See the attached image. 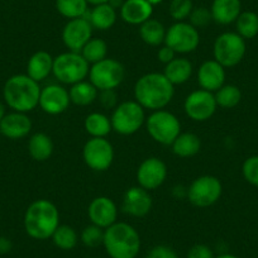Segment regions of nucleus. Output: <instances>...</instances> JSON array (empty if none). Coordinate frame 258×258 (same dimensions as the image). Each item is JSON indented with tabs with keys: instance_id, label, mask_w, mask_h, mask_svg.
Listing matches in <instances>:
<instances>
[{
	"instance_id": "nucleus-18",
	"label": "nucleus",
	"mask_w": 258,
	"mask_h": 258,
	"mask_svg": "<svg viewBox=\"0 0 258 258\" xmlns=\"http://www.w3.org/2000/svg\"><path fill=\"white\" fill-rule=\"evenodd\" d=\"M123 212L132 217H145L152 209V198L143 187H131L124 195Z\"/></svg>"
},
{
	"instance_id": "nucleus-19",
	"label": "nucleus",
	"mask_w": 258,
	"mask_h": 258,
	"mask_svg": "<svg viewBox=\"0 0 258 258\" xmlns=\"http://www.w3.org/2000/svg\"><path fill=\"white\" fill-rule=\"evenodd\" d=\"M32 129V121L26 113H13L6 114L3 120L0 121V135L9 140H21L28 136Z\"/></svg>"
},
{
	"instance_id": "nucleus-20",
	"label": "nucleus",
	"mask_w": 258,
	"mask_h": 258,
	"mask_svg": "<svg viewBox=\"0 0 258 258\" xmlns=\"http://www.w3.org/2000/svg\"><path fill=\"white\" fill-rule=\"evenodd\" d=\"M198 81H199V85L202 86L203 90L210 91V93L218 91L223 85H224V68H223L219 62L215 61V59L205 61L199 69V73H198Z\"/></svg>"
},
{
	"instance_id": "nucleus-32",
	"label": "nucleus",
	"mask_w": 258,
	"mask_h": 258,
	"mask_svg": "<svg viewBox=\"0 0 258 258\" xmlns=\"http://www.w3.org/2000/svg\"><path fill=\"white\" fill-rule=\"evenodd\" d=\"M235 26L242 38H253L258 34V16L253 12H243L235 21Z\"/></svg>"
},
{
	"instance_id": "nucleus-6",
	"label": "nucleus",
	"mask_w": 258,
	"mask_h": 258,
	"mask_svg": "<svg viewBox=\"0 0 258 258\" xmlns=\"http://www.w3.org/2000/svg\"><path fill=\"white\" fill-rule=\"evenodd\" d=\"M146 120L145 109L137 101H124L111 114V128L116 133L131 136L136 133Z\"/></svg>"
},
{
	"instance_id": "nucleus-38",
	"label": "nucleus",
	"mask_w": 258,
	"mask_h": 258,
	"mask_svg": "<svg viewBox=\"0 0 258 258\" xmlns=\"http://www.w3.org/2000/svg\"><path fill=\"white\" fill-rule=\"evenodd\" d=\"M188 19H190V24L192 27H195L197 29L203 28V27H207L210 23V21H213L212 12L204 7L195 8L188 16Z\"/></svg>"
},
{
	"instance_id": "nucleus-2",
	"label": "nucleus",
	"mask_w": 258,
	"mask_h": 258,
	"mask_svg": "<svg viewBox=\"0 0 258 258\" xmlns=\"http://www.w3.org/2000/svg\"><path fill=\"white\" fill-rule=\"evenodd\" d=\"M59 225V214L56 205L41 199L32 203L24 214V229L33 239L44 240L52 237Z\"/></svg>"
},
{
	"instance_id": "nucleus-48",
	"label": "nucleus",
	"mask_w": 258,
	"mask_h": 258,
	"mask_svg": "<svg viewBox=\"0 0 258 258\" xmlns=\"http://www.w3.org/2000/svg\"><path fill=\"white\" fill-rule=\"evenodd\" d=\"M147 2L153 7V6H157V4H161L163 0H147Z\"/></svg>"
},
{
	"instance_id": "nucleus-35",
	"label": "nucleus",
	"mask_w": 258,
	"mask_h": 258,
	"mask_svg": "<svg viewBox=\"0 0 258 258\" xmlns=\"http://www.w3.org/2000/svg\"><path fill=\"white\" fill-rule=\"evenodd\" d=\"M214 96L217 105L230 109L239 104L240 99H242V93L235 85H223Z\"/></svg>"
},
{
	"instance_id": "nucleus-8",
	"label": "nucleus",
	"mask_w": 258,
	"mask_h": 258,
	"mask_svg": "<svg viewBox=\"0 0 258 258\" xmlns=\"http://www.w3.org/2000/svg\"><path fill=\"white\" fill-rule=\"evenodd\" d=\"M124 75L125 71L123 64L113 58H104L96 62L89 71L90 83L99 91L114 90L124 80Z\"/></svg>"
},
{
	"instance_id": "nucleus-37",
	"label": "nucleus",
	"mask_w": 258,
	"mask_h": 258,
	"mask_svg": "<svg viewBox=\"0 0 258 258\" xmlns=\"http://www.w3.org/2000/svg\"><path fill=\"white\" fill-rule=\"evenodd\" d=\"M192 9V0H172L168 11H170V16L175 21L182 22L188 18Z\"/></svg>"
},
{
	"instance_id": "nucleus-42",
	"label": "nucleus",
	"mask_w": 258,
	"mask_h": 258,
	"mask_svg": "<svg viewBox=\"0 0 258 258\" xmlns=\"http://www.w3.org/2000/svg\"><path fill=\"white\" fill-rule=\"evenodd\" d=\"M175 53H176V52L173 51L172 48L165 46V47H162L160 51H158L157 56H158V59H160L161 62H163V63L167 64L168 62H171L173 58H175Z\"/></svg>"
},
{
	"instance_id": "nucleus-22",
	"label": "nucleus",
	"mask_w": 258,
	"mask_h": 258,
	"mask_svg": "<svg viewBox=\"0 0 258 258\" xmlns=\"http://www.w3.org/2000/svg\"><path fill=\"white\" fill-rule=\"evenodd\" d=\"M240 11H242L240 0H214L210 9L213 21L223 26L237 21L239 14L242 13Z\"/></svg>"
},
{
	"instance_id": "nucleus-27",
	"label": "nucleus",
	"mask_w": 258,
	"mask_h": 258,
	"mask_svg": "<svg viewBox=\"0 0 258 258\" xmlns=\"http://www.w3.org/2000/svg\"><path fill=\"white\" fill-rule=\"evenodd\" d=\"M28 151L33 160L42 162L51 157L53 152V143L51 138L44 133H36L29 140Z\"/></svg>"
},
{
	"instance_id": "nucleus-15",
	"label": "nucleus",
	"mask_w": 258,
	"mask_h": 258,
	"mask_svg": "<svg viewBox=\"0 0 258 258\" xmlns=\"http://www.w3.org/2000/svg\"><path fill=\"white\" fill-rule=\"evenodd\" d=\"M167 177V167L165 162L157 157H150L143 161L137 171V180L145 190H155L165 182Z\"/></svg>"
},
{
	"instance_id": "nucleus-34",
	"label": "nucleus",
	"mask_w": 258,
	"mask_h": 258,
	"mask_svg": "<svg viewBox=\"0 0 258 258\" xmlns=\"http://www.w3.org/2000/svg\"><path fill=\"white\" fill-rule=\"evenodd\" d=\"M83 54L84 58L89 62V63H96V62L101 61V59L106 58V53H108V46L105 42L100 38H91L88 43L84 46V48L80 52Z\"/></svg>"
},
{
	"instance_id": "nucleus-21",
	"label": "nucleus",
	"mask_w": 258,
	"mask_h": 258,
	"mask_svg": "<svg viewBox=\"0 0 258 258\" xmlns=\"http://www.w3.org/2000/svg\"><path fill=\"white\" fill-rule=\"evenodd\" d=\"M153 7L147 0H125L120 7V17L125 23L141 26L151 18Z\"/></svg>"
},
{
	"instance_id": "nucleus-5",
	"label": "nucleus",
	"mask_w": 258,
	"mask_h": 258,
	"mask_svg": "<svg viewBox=\"0 0 258 258\" xmlns=\"http://www.w3.org/2000/svg\"><path fill=\"white\" fill-rule=\"evenodd\" d=\"M89 62L78 52H66L53 58L52 73L58 81L63 84H78L89 75Z\"/></svg>"
},
{
	"instance_id": "nucleus-39",
	"label": "nucleus",
	"mask_w": 258,
	"mask_h": 258,
	"mask_svg": "<svg viewBox=\"0 0 258 258\" xmlns=\"http://www.w3.org/2000/svg\"><path fill=\"white\" fill-rule=\"evenodd\" d=\"M243 176L252 185L258 186V156L247 158L243 163Z\"/></svg>"
},
{
	"instance_id": "nucleus-25",
	"label": "nucleus",
	"mask_w": 258,
	"mask_h": 258,
	"mask_svg": "<svg viewBox=\"0 0 258 258\" xmlns=\"http://www.w3.org/2000/svg\"><path fill=\"white\" fill-rule=\"evenodd\" d=\"M192 74V64L187 58H173L165 68L163 75L172 85H180L186 83Z\"/></svg>"
},
{
	"instance_id": "nucleus-41",
	"label": "nucleus",
	"mask_w": 258,
	"mask_h": 258,
	"mask_svg": "<svg viewBox=\"0 0 258 258\" xmlns=\"http://www.w3.org/2000/svg\"><path fill=\"white\" fill-rule=\"evenodd\" d=\"M187 258H215L210 247L205 244H195L187 252Z\"/></svg>"
},
{
	"instance_id": "nucleus-7",
	"label": "nucleus",
	"mask_w": 258,
	"mask_h": 258,
	"mask_svg": "<svg viewBox=\"0 0 258 258\" xmlns=\"http://www.w3.org/2000/svg\"><path fill=\"white\" fill-rule=\"evenodd\" d=\"M147 131L151 137L161 145H172L181 133V124L172 113L155 110L147 119Z\"/></svg>"
},
{
	"instance_id": "nucleus-13",
	"label": "nucleus",
	"mask_w": 258,
	"mask_h": 258,
	"mask_svg": "<svg viewBox=\"0 0 258 258\" xmlns=\"http://www.w3.org/2000/svg\"><path fill=\"white\" fill-rule=\"evenodd\" d=\"M217 101L213 93L207 90H197L191 93L185 100L186 114L195 121H205L213 116L217 110Z\"/></svg>"
},
{
	"instance_id": "nucleus-28",
	"label": "nucleus",
	"mask_w": 258,
	"mask_h": 258,
	"mask_svg": "<svg viewBox=\"0 0 258 258\" xmlns=\"http://www.w3.org/2000/svg\"><path fill=\"white\" fill-rule=\"evenodd\" d=\"M140 36L145 43L150 46H160L165 42L166 29L160 21L150 18L140 26Z\"/></svg>"
},
{
	"instance_id": "nucleus-36",
	"label": "nucleus",
	"mask_w": 258,
	"mask_h": 258,
	"mask_svg": "<svg viewBox=\"0 0 258 258\" xmlns=\"http://www.w3.org/2000/svg\"><path fill=\"white\" fill-rule=\"evenodd\" d=\"M104 230L105 229L94 224L89 225L81 233V242L89 248L99 247L104 243Z\"/></svg>"
},
{
	"instance_id": "nucleus-11",
	"label": "nucleus",
	"mask_w": 258,
	"mask_h": 258,
	"mask_svg": "<svg viewBox=\"0 0 258 258\" xmlns=\"http://www.w3.org/2000/svg\"><path fill=\"white\" fill-rule=\"evenodd\" d=\"M165 43L176 53H188L195 51L199 46V32L190 23L177 22L166 31Z\"/></svg>"
},
{
	"instance_id": "nucleus-16",
	"label": "nucleus",
	"mask_w": 258,
	"mask_h": 258,
	"mask_svg": "<svg viewBox=\"0 0 258 258\" xmlns=\"http://www.w3.org/2000/svg\"><path fill=\"white\" fill-rule=\"evenodd\" d=\"M71 103L70 94L64 88L59 85H47L46 88L41 90L39 96V104L42 110L51 115L63 113Z\"/></svg>"
},
{
	"instance_id": "nucleus-33",
	"label": "nucleus",
	"mask_w": 258,
	"mask_h": 258,
	"mask_svg": "<svg viewBox=\"0 0 258 258\" xmlns=\"http://www.w3.org/2000/svg\"><path fill=\"white\" fill-rule=\"evenodd\" d=\"M51 238L54 245L63 250H70L75 248L79 240L78 233L75 232L74 228L69 227V225H58V228L54 230Z\"/></svg>"
},
{
	"instance_id": "nucleus-4",
	"label": "nucleus",
	"mask_w": 258,
	"mask_h": 258,
	"mask_svg": "<svg viewBox=\"0 0 258 258\" xmlns=\"http://www.w3.org/2000/svg\"><path fill=\"white\" fill-rule=\"evenodd\" d=\"M110 258H136L141 250V237L132 225L114 223L104 230V243Z\"/></svg>"
},
{
	"instance_id": "nucleus-31",
	"label": "nucleus",
	"mask_w": 258,
	"mask_h": 258,
	"mask_svg": "<svg viewBox=\"0 0 258 258\" xmlns=\"http://www.w3.org/2000/svg\"><path fill=\"white\" fill-rule=\"evenodd\" d=\"M86 0H56V8L62 17L69 19L84 18L88 13Z\"/></svg>"
},
{
	"instance_id": "nucleus-24",
	"label": "nucleus",
	"mask_w": 258,
	"mask_h": 258,
	"mask_svg": "<svg viewBox=\"0 0 258 258\" xmlns=\"http://www.w3.org/2000/svg\"><path fill=\"white\" fill-rule=\"evenodd\" d=\"M84 18L90 22L93 28L99 29V31H106L115 23L116 12L109 3L99 4V6L94 7L91 11H88Z\"/></svg>"
},
{
	"instance_id": "nucleus-14",
	"label": "nucleus",
	"mask_w": 258,
	"mask_h": 258,
	"mask_svg": "<svg viewBox=\"0 0 258 258\" xmlns=\"http://www.w3.org/2000/svg\"><path fill=\"white\" fill-rule=\"evenodd\" d=\"M93 27L85 18L70 19L62 31V41L71 52L80 53L86 43L91 39Z\"/></svg>"
},
{
	"instance_id": "nucleus-26",
	"label": "nucleus",
	"mask_w": 258,
	"mask_h": 258,
	"mask_svg": "<svg viewBox=\"0 0 258 258\" xmlns=\"http://www.w3.org/2000/svg\"><path fill=\"white\" fill-rule=\"evenodd\" d=\"M202 148V141L194 133H180L173 141L172 151L178 157H192Z\"/></svg>"
},
{
	"instance_id": "nucleus-29",
	"label": "nucleus",
	"mask_w": 258,
	"mask_h": 258,
	"mask_svg": "<svg viewBox=\"0 0 258 258\" xmlns=\"http://www.w3.org/2000/svg\"><path fill=\"white\" fill-rule=\"evenodd\" d=\"M98 89L91 83H88V81H80L78 84H74L71 86L70 91H69L71 101L80 106H86L93 104L95 99L98 98Z\"/></svg>"
},
{
	"instance_id": "nucleus-23",
	"label": "nucleus",
	"mask_w": 258,
	"mask_h": 258,
	"mask_svg": "<svg viewBox=\"0 0 258 258\" xmlns=\"http://www.w3.org/2000/svg\"><path fill=\"white\" fill-rule=\"evenodd\" d=\"M53 69V58L46 51H38L29 58L27 63V75L39 83L48 78Z\"/></svg>"
},
{
	"instance_id": "nucleus-46",
	"label": "nucleus",
	"mask_w": 258,
	"mask_h": 258,
	"mask_svg": "<svg viewBox=\"0 0 258 258\" xmlns=\"http://www.w3.org/2000/svg\"><path fill=\"white\" fill-rule=\"evenodd\" d=\"M6 106L3 103H0V121L3 120V118L6 116Z\"/></svg>"
},
{
	"instance_id": "nucleus-30",
	"label": "nucleus",
	"mask_w": 258,
	"mask_h": 258,
	"mask_svg": "<svg viewBox=\"0 0 258 258\" xmlns=\"http://www.w3.org/2000/svg\"><path fill=\"white\" fill-rule=\"evenodd\" d=\"M85 129L91 137L105 138L113 128L108 116L101 113H91L85 119Z\"/></svg>"
},
{
	"instance_id": "nucleus-10",
	"label": "nucleus",
	"mask_w": 258,
	"mask_h": 258,
	"mask_svg": "<svg viewBox=\"0 0 258 258\" xmlns=\"http://www.w3.org/2000/svg\"><path fill=\"white\" fill-rule=\"evenodd\" d=\"M222 183L214 176H200L194 180L187 191L191 204L198 208H207L215 204L222 197Z\"/></svg>"
},
{
	"instance_id": "nucleus-1",
	"label": "nucleus",
	"mask_w": 258,
	"mask_h": 258,
	"mask_svg": "<svg viewBox=\"0 0 258 258\" xmlns=\"http://www.w3.org/2000/svg\"><path fill=\"white\" fill-rule=\"evenodd\" d=\"M173 89L172 84L168 81L163 74L151 73L142 76L136 83L135 96L136 101L143 109L161 110L172 100Z\"/></svg>"
},
{
	"instance_id": "nucleus-3",
	"label": "nucleus",
	"mask_w": 258,
	"mask_h": 258,
	"mask_svg": "<svg viewBox=\"0 0 258 258\" xmlns=\"http://www.w3.org/2000/svg\"><path fill=\"white\" fill-rule=\"evenodd\" d=\"M41 90L39 84L28 75H14L7 80L3 96L9 108L19 113H27L39 104Z\"/></svg>"
},
{
	"instance_id": "nucleus-45",
	"label": "nucleus",
	"mask_w": 258,
	"mask_h": 258,
	"mask_svg": "<svg viewBox=\"0 0 258 258\" xmlns=\"http://www.w3.org/2000/svg\"><path fill=\"white\" fill-rule=\"evenodd\" d=\"M89 4H91V6H99V4H105L108 3L109 0H86Z\"/></svg>"
},
{
	"instance_id": "nucleus-17",
	"label": "nucleus",
	"mask_w": 258,
	"mask_h": 258,
	"mask_svg": "<svg viewBox=\"0 0 258 258\" xmlns=\"http://www.w3.org/2000/svg\"><path fill=\"white\" fill-rule=\"evenodd\" d=\"M89 219L94 225L106 229L114 223H116L118 209L114 202L109 198L99 197L95 198L89 205Z\"/></svg>"
},
{
	"instance_id": "nucleus-44",
	"label": "nucleus",
	"mask_w": 258,
	"mask_h": 258,
	"mask_svg": "<svg viewBox=\"0 0 258 258\" xmlns=\"http://www.w3.org/2000/svg\"><path fill=\"white\" fill-rule=\"evenodd\" d=\"M108 3L110 4V6L113 7L114 9H116V8H118V7H121V6H123L124 2H121V0H109Z\"/></svg>"
},
{
	"instance_id": "nucleus-43",
	"label": "nucleus",
	"mask_w": 258,
	"mask_h": 258,
	"mask_svg": "<svg viewBox=\"0 0 258 258\" xmlns=\"http://www.w3.org/2000/svg\"><path fill=\"white\" fill-rule=\"evenodd\" d=\"M12 249L11 240L7 238H0V253H8Z\"/></svg>"
},
{
	"instance_id": "nucleus-9",
	"label": "nucleus",
	"mask_w": 258,
	"mask_h": 258,
	"mask_svg": "<svg viewBox=\"0 0 258 258\" xmlns=\"http://www.w3.org/2000/svg\"><path fill=\"white\" fill-rule=\"evenodd\" d=\"M245 53L244 38L238 33L227 32L215 39L214 58L223 68H233L239 63Z\"/></svg>"
},
{
	"instance_id": "nucleus-47",
	"label": "nucleus",
	"mask_w": 258,
	"mask_h": 258,
	"mask_svg": "<svg viewBox=\"0 0 258 258\" xmlns=\"http://www.w3.org/2000/svg\"><path fill=\"white\" fill-rule=\"evenodd\" d=\"M215 258H239V257H237V255H234V254H228L227 253V254H220Z\"/></svg>"
},
{
	"instance_id": "nucleus-40",
	"label": "nucleus",
	"mask_w": 258,
	"mask_h": 258,
	"mask_svg": "<svg viewBox=\"0 0 258 258\" xmlns=\"http://www.w3.org/2000/svg\"><path fill=\"white\" fill-rule=\"evenodd\" d=\"M146 258H177V254L167 245H156L148 252Z\"/></svg>"
},
{
	"instance_id": "nucleus-12",
	"label": "nucleus",
	"mask_w": 258,
	"mask_h": 258,
	"mask_svg": "<svg viewBox=\"0 0 258 258\" xmlns=\"http://www.w3.org/2000/svg\"><path fill=\"white\" fill-rule=\"evenodd\" d=\"M83 157L86 165L94 171H105L114 160L113 146L105 138L93 137L84 146Z\"/></svg>"
}]
</instances>
